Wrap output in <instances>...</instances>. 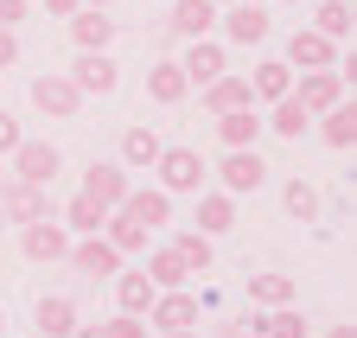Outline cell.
Wrapping results in <instances>:
<instances>
[{"mask_svg": "<svg viewBox=\"0 0 357 338\" xmlns=\"http://www.w3.org/2000/svg\"><path fill=\"white\" fill-rule=\"evenodd\" d=\"M0 217H7V224L52 217V185H26V179H7V185H0Z\"/></svg>", "mask_w": 357, "mask_h": 338, "instance_id": "obj_10", "label": "cell"}, {"mask_svg": "<svg viewBox=\"0 0 357 338\" xmlns=\"http://www.w3.org/2000/svg\"><path fill=\"white\" fill-rule=\"evenodd\" d=\"M20 249H26V262H64L70 256V230L58 217H32V224H20Z\"/></svg>", "mask_w": 357, "mask_h": 338, "instance_id": "obj_8", "label": "cell"}, {"mask_svg": "<svg viewBox=\"0 0 357 338\" xmlns=\"http://www.w3.org/2000/svg\"><path fill=\"white\" fill-rule=\"evenodd\" d=\"M281 7H300V0H281Z\"/></svg>", "mask_w": 357, "mask_h": 338, "instance_id": "obj_46", "label": "cell"}, {"mask_svg": "<svg viewBox=\"0 0 357 338\" xmlns=\"http://www.w3.org/2000/svg\"><path fill=\"white\" fill-rule=\"evenodd\" d=\"M351 0H319V7H312V32H326V38H338V45H344V38H351Z\"/></svg>", "mask_w": 357, "mask_h": 338, "instance_id": "obj_33", "label": "cell"}, {"mask_svg": "<svg viewBox=\"0 0 357 338\" xmlns=\"http://www.w3.org/2000/svg\"><path fill=\"white\" fill-rule=\"evenodd\" d=\"M64 262H70L83 281H109V275L121 268V249L96 230V236H70V256H64Z\"/></svg>", "mask_w": 357, "mask_h": 338, "instance_id": "obj_3", "label": "cell"}, {"mask_svg": "<svg viewBox=\"0 0 357 338\" xmlns=\"http://www.w3.org/2000/svg\"><path fill=\"white\" fill-rule=\"evenodd\" d=\"M153 173H160V192H172V198H192V192H204L211 166H204V153H198V147H160Z\"/></svg>", "mask_w": 357, "mask_h": 338, "instance_id": "obj_1", "label": "cell"}, {"mask_svg": "<svg viewBox=\"0 0 357 338\" xmlns=\"http://www.w3.org/2000/svg\"><path fill=\"white\" fill-rule=\"evenodd\" d=\"M32 325H38L45 338H70V332H77V300H64V293H38Z\"/></svg>", "mask_w": 357, "mask_h": 338, "instance_id": "obj_20", "label": "cell"}, {"mask_svg": "<svg viewBox=\"0 0 357 338\" xmlns=\"http://www.w3.org/2000/svg\"><path fill=\"white\" fill-rule=\"evenodd\" d=\"M160 338H198V325H185V332H160Z\"/></svg>", "mask_w": 357, "mask_h": 338, "instance_id": "obj_44", "label": "cell"}, {"mask_svg": "<svg viewBox=\"0 0 357 338\" xmlns=\"http://www.w3.org/2000/svg\"><path fill=\"white\" fill-rule=\"evenodd\" d=\"M0 332H7V313H0Z\"/></svg>", "mask_w": 357, "mask_h": 338, "instance_id": "obj_47", "label": "cell"}, {"mask_svg": "<svg viewBox=\"0 0 357 338\" xmlns=\"http://www.w3.org/2000/svg\"><path fill=\"white\" fill-rule=\"evenodd\" d=\"M178 70H185V83H198V90H204L211 77L230 70V58H223L217 38H185V58H178Z\"/></svg>", "mask_w": 357, "mask_h": 338, "instance_id": "obj_14", "label": "cell"}, {"mask_svg": "<svg viewBox=\"0 0 357 338\" xmlns=\"http://www.w3.org/2000/svg\"><path fill=\"white\" fill-rule=\"evenodd\" d=\"M7 160H13V179H26V185H52L58 166H64V153H58L52 141H32V135H26Z\"/></svg>", "mask_w": 357, "mask_h": 338, "instance_id": "obj_7", "label": "cell"}, {"mask_svg": "<svg viewBox=\"0 0 357 338\" xmlns=\"http://www.w3.org/2000/svg\"><path fill=\"white\" fill-rule=\"evenodd\" d=\"M7 64H20V32L0 26V70H7Z\"/></svg>", "mask_w": 357, "mask_h": 338, "instance_id": "obj_38", "label": "cell"}, {"mask_svg": "<svg viewBox=\"0 0 357 338\" xmlns=\"http://www.w3.org/2000/svg\"><path fill=\"white\" fill-rule=\"evenodd\" d=\"M121 26L102 13V7H77L70 13V38H77V52H109V38H115Z\"/></svg>", "mask_w": 357, "mask_h": 338, "instance_id": "obj_16", "label": "cell"}, {"mask_svg": "<svg viewBox=\"0 0 357 338\" xmlns=\"http://www.w3.org/2000/svg\"><path fill=\"white\" fill-rule=\"evenodd\" d=\"M20 141H26V128H20V121H13L7 109H0V160H7V153H13Z\"/></svg>", "mask_w": 357, "mask_h": 338, "instance_id": "obj_37", "label": "cell"}, {"mask_svg": "<svg viewBox=\"0 0 357 338\" xmlns=\"http://www.w3.org/2000/svg\"><path fill=\"white\" fill-rule=\"evenodd\" d=\"M0 224H7V217H0Z\"/></svg>", "mask_w": 357, "mask_h": 338, "instance_id": "obj_48", "label": "cell"}, {"mask_svg": "<svg viewBox=\"0 0 357 338\" xmlns=\"http://www.w3.org/2000/svg\"><path fill=\"white\" fill-rule=\"evenodd\" d=\"M83 7H109V0H83Z\"/></svg>", "mask_w": 357, "mask_h": 338, "instance_id": "obj_45", "label": "cell"}, {"mask_svg": "<svg viewBox=\"0 0 357 338\" xmlns=\"http://www.w3.org/2000/svg\"><path fill=\"white\" fill-rule=\"evenodd\" d=\"M287 70H338V38L312 32V26H294V38H287Z\"/></svg>", "mask_w": 357, "mask_h": 338, "instance_id": "obj_5", "label": "cell"}, {"mask_svg": "<svg viewBox=\"0 0 357 338\" xmlns=\"http://www.w3.org/2000/svg\"><path fill=\"white\" fill-rule=\"evenodd\" d=\"M261 128H268V135H281V141H300V135L312 128V115H306V109L294 102V90H287L281 102H268V121H261Z\"/></svg>", "mask_w": 357, "mask_h": 338, "instance_id": "obj_29", "label": "cell"}, {"mask_svg": "<svg viewBox=\"0 0 357 338\" xmlns=\"http://www.w3.org/2000/svg\"><path fill=\"white\" fill-rule=\"evenodd\" d=\"M121 210H128L134 224H147V230H166V224H172V192H160V185H147V192H134V185H128Z\"/></svg>", "mask_w": 357, "mask_h": 338, "instance_id": "obj_17", "label": "cell"}, {"mask_svg": "<svg viewBox=\"0 0 357 338\" xmlns=\"http://www.w3.org/2000/svg\"><path fill=\"white\" fill-rule=\"evenodd\" d=\"M160 135H153V121H134V128L121 135V166L128 173H153V160H160Z\"/></svg>", "mask_w": 357, "mask_h": 338, "instance_id": "obj_18", "label": "cell"}, {"mask_svg": "<svg viewBox=\"0 0 357 338\" xmlns=\"http://www.w3.org/2000/svg\"><path fill=\"white\" fill-rule=\"evenodd\" d=\"M20 20H32L26 0H0V26H13V32H20Z\"/></svg>", "mask_w": 357, "mask_h": 338, "instance_id": "obj_39", "label": "cell"}, {"mask_svg": "<svg viewBox=\"0 0 357 338\" xmlns=\"http://www.w3.org/2000/svg\"><path fill=\"white\" fill-rule=\"evenodd\" d=\"M294 293V275H249V307H287Z\"/></svg>", "mask_w": 357, "mask_h": 338, "instance_id": "obj_32", "label": "cell"}, {"mask_svg": "<svg viewBox=\"0 0 357 338\" xmlns=\"http://www.w3.org/2000/svg\"><path fill=\"white\" fill-rule=\"evenodd\" d=\"M217 338H255V332H249V319H236V325H223Z\"/></svg>", "mask_w": 357, "mask_h": 338, "instance_id": "obj_41", "label": "cell"}, {"mask_svg": "<svg viewBox=\"0 0 357 338\" xmlns=\"http://www.w3.org/2000/svg\"><path fill=\"white\" fill-rule=\"evenodd\" d=\"M217 26H223V38H230V45H261L275 20H268L261 0H236V13H217Z\"/></svg>", "mask_w": 357, "mask_h": 338, "instance_id": "obj_12", "label": "cell"}, {"mask_svg": "<svg viewBox=\"0 0 357 338\" xmlns=\"http://www.w3.org/2000/svg\"><path fill=\"white\" fill-rule=\"evenodd\" d=\"M64 77L77 83L83 96H115V90H121V64H115L109 52H77V64H70Z\"/></svg>", "mask_w": 357, "mask_h": 338, "instance_id": "obj_6", "label": "cell"}, {"mask_svg": "<svg viewBox=\"0 0 357 338\" xmlns=\"http://www.w3.org/2000/svg\"><path fill=\"white\" fill-rule=\"evenodd\" d=\"M217 141H223V147H255V141H261V109H255V102L223 109V115H217Z\"/></svg>", "mask_w": 357, "mask_h": 338, "instance_id": "obj_19", "label": "cell"}, {"mask_svg": "<svg viewBox=\"0 0 357 338\" xmlns=\"http://www.w3.org/2000/svg\"><path fill=\"white\" fill-rule=\"evenodd\" d=\"M77 7H83V0H45V13H58V20H70Z\"/></svg>", "mask_w": 357, "mask_h": 338, "instance_id": "obj_40", "label": "cell"}, {"mask_svg": "<svg viewBox=\"0 0 357 338\" xmlns=\"http://www.w3.org/2000/svg\"><path fill=\"white\" fill-rule=\"evenodd\" d=\"M58 217H64V230H77V236H96V230H102V217H109V204H96L89 192H70Z\"/></svg>", "mask_w": 357, "mask_h": 338, "instance_id": "obj_27", "label": "cell"}, {"mask_svg": "<svg viewBox=\"0 0 357 338\" xmlns=\"http://www.w3.org/2000/svg\"><path fill=\"white\" fill-rule=\"evenodd\" d=\"M102 338H147V319H141V313H115V319L102 325Z\"/></svg>", "mask_w": 357, "mask_h": 338, "instance_id": "obj_36", "label": "cell"}, {"mask_svg": "<svg viewBox=\"0 0 357 338\" xmlns=\"http://www.w3.org/2000/svg\"><path fill=\"white\" fill-rule=\"evenodd\" d=\"M281 204H287V217H300V224H312V217H319V192H312V179H287Z\"/></svg>", "mask_w": 357, "mask_h": 338, "instance_id": "obj_35", "label": "cell"}, {"mask_svg": "<svg viewBox=\"0 0 357 338\" xmlns=\"http://www.w3.org/2000/svg\"><path fill=\"white\" fill-rule=\"evenodd\" d=\"M178 38H211V26H217V7L211 0H172V20H166Z\"/></svg>", "mask_w": 357, "mask_h": 338, "instance_id": "obj_24", "label": "cell"}, {"mask_svg": "<svg viewBox=\"0 0 357 338\" xmlns=\"http://www.w3.org/2000/svg\"><path fill=\"white\" fill-rule=\"evenodd\" d=\"M192 198H198V230H204V236L236 230V198H230V192H192Z\"/></svg>", "mask_w": 357, "mask_h": 338, "instance_id": "obj_23", "label": "cell"}, {"mask_svg": "<svg viewBox=\"0 0 357 338\" xmlns=\"http://www.w3.org/2000/svg\"><path fill=\"white\" fill-rule=\"evenodd\" d=\"M77 192H89L96 204H109V210H115V204L128 198V166H121V160H89V173H83V185H77Z\"/></svg>", "mask_w": 357, "mask_h": 338, "instance_id": "obj_13", "label": "cell"}, {"mask_svg": "<svg viewBox=\"0 0 357 338\" xmlns=\"http://www.w3.org/2000/svg\"><path fill=\"white\" fill-rule=\"evenodd\" d=\"M326 338H357V325H332V332H326Z\"/></svg>", "mask_w": 357, "mask_h": 338, "instance_id": "obj_43", "label": "cell"}, {"mask_svg": "<svg viewBox=\"0 0 357 338\" xmlns=\"http://www.w3.org/2000/svg\"><path fill=\"white\" fill-rule=\"evenodd\" d=\"M172 249H178V262H185L192 275H204V268H211V236H204V230H178V236H172Z\"/></svg>", "mask_w": 357, "mask_h": 338, "instance_id": "obj_34", "label": "cell"}, {"mask_svg": "<svg viewBox=\"0 0 357 338\" xmlns=\"http://www.w3.org/2000/svg\"><path fill=\"white\" fill-rule=\"evenodd\" d=\"M249 332H255V338H306L312 325H306V313L287 300V307H261V313H249Z\"/></svg>", "mask_w": 357, "mask_h": 338, "instance_id": "obj_15", "label": "cell"}, {"mask_svg": "<svg viewBox=\"0 0 357 338\" xmlns=\"http://www.w3.org/2000/svg\"><path fill=\"white\" fill-rule=\"evenodd\" d=\"M312 121H319V141L326 147H357V102H332L326 115H312Z\"/></svg>", "mask_w": 357, "mask_h": 338, "instance_id": "obj_21", "label": "cell"}, {"mask_svg": "<svg viewBox=\"0 0 357 338\" xmlns=\"http://www.w3.org/2000/svg\"><path fill=\"white\" fill-rule=\"evenodd\" d=\"M243 102H255V96H249V77L223 70V77H211V83H204V109H211V115H223V109H243Z\"/></svg>", "mask_w": 357, "mask_h": 338, "instance_id": "obj_28", "label": "cell"}, {"mask_svg": "<svg viewBox=\"0 0 357 338\" xmlns=\"http://www.w3.org/2000/svg\"><path fill=\"white\" fill-rule=\"evenodd\" d=\"M109 281H115V307H121V313H141V319H147V307H153V293H160V287L147 281V268H141V275H121V268H115Z\"/></svg>", "mask_w": 357, "mask_h": 338, "instance_id": "obj_30", "label": "cell"}, {"mask_svg": "<svg viewBox=\"0 0 357 338\" xmlns=\"http://www.w3.org/2000/svg\"><path fill=\"white\" fill-rule=\"evenodd\" d=\"M70 338H102V325H83V319H77V332H70Z\"/></svg>", "mask_w": 357, "mask_h": 338, "instance_id": "obj_42", "label": "cell"}, {"mask_svg": "<svg viewBox=\"0 0 357 338\" xmlns=\"http://www.w3.org/2000/svg\"><path fill=\"white\" fill-rule=\"evenodd\" d=\"M141 256H147V281H153V287H185V281H192V268L178 262V249H172V243L141 249Z\"/></svg>", "mask_w": 357, "mask_h": 338, "instance_id": "obj_31", "label": "cell"}, {"mask_svg": "<svg viewBox=\"0 0 357 338\" xmlns=\"http://www.w3.org/2000/svg\"><path fill=\"white\" fill-rule=\"evenodd\" d=\"M294 90V70H287V58H268V64H255V77H249V96L255 102H281Z\"/></svg>", "mask_w": 357, "mask_h": 338, "instance_id": "obj_26", "label": "cell"}, {"mask_svg": "<svg viewBox=\"0 0 357 338\" xmlns=\"http://www.w3.org/2000/svg\"><path fill=\"white\" fill-rule=\"evenodd\" d=\"M185 325H198V293H185V287H160L153 307H147V332H185Z\"/></svg>", "mask_w": 357, "mask_h": 338, "instance_id": "obj_9", "label": "cell"}, {"mask_svg": "<svg viewBox=\"0 0 357 338\" xmlns=\"http://www.w3.org/2000/svg\"><path fill=\"white\" fill-rule=\"evenodd\" d=\"M217 179H223V192H230V198H243V192H261V185H268V166H261L255 147H223Z\"/></svg>", "mask_w": 357, "mask_h": 338, "instance_id": "obj_4", "label": "cell"}, {"mask_svg": "<svg viewBox=\"0 0 357 338\" xmlns=\"http://www.w3.org/2000/svg\"><path fill=\"white\" fill-rule=\"evenodd\" d=\"M294 102H300L306 115H326L332 102H344V70H300Z\"/></svg>", "mask_w": 357, "mask_h": 338, "instance_id": "obj_11", "label": "cell"}, {"mask_svg": "<svg viewBox=\"0 0 357 338\" xmlns=\"http://www.w3.org/2000/svg\"><path fill=\"white\" fill-rule=\"evenodd\" d=\"M102 236H109V243L121 249V262H128V256H141V249H147V236H153V230H147V224H134V217H128V210L115 204V210H109V217H102Z\"/></svg>", "mask_w": 357, "mask_h": 338, "instance_id": "obj_25", "label": "cell"}, {"mask_svg": "<svg viewBox=\"0 0 357 338\" xmlns=\"http://www.w3.org/2000/svg\"><path fill=\"white\" fill-rule=\"evenodd\" d=\"M185 90H192V83H185V70H178V58H160V64L147 70V96H153L160 109L185 102Z\"/></svg>", "mask_w": 357, "mask_h": 338, "instance_id": "obj_22", "label": "cell"}, {"mask_svg": "<svg viewBox=\"0 0 357 338\" xmlns=\"http://www.w3.org/2000/svg\"><path fill=\"white\" fill-rule=\"evenodd\" d=\"M83 102H89V96L77 90V83H70L64 70H45V77H32V109H38V115H52V121H70Z\"/></svg>", "mask_w": 357, "mask_h": 338, "instance_id": "obj_2", "label": "cell"}]
</instances>
